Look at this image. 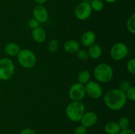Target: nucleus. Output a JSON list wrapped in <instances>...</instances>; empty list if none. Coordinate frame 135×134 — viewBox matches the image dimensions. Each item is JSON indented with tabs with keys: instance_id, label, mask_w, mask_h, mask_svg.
<instances>
[{
	"instance_id": "f257e3e1",
	"label": "nucleus",
	"mask_w": 135,
	"mask_h": 134,
	"mask_svg": "<svg viewBox=\"0 0 135 134\" xmlns=\"http://www.w3.org/2000/svg\"><path fill=\"white\" fill-rule=\"evenodd\" d=\"M127 99L125 93L119 89L108 90L104 95V102L109 109L113 110H119L126 105Z\"/></svg>"
},
{
	"instance_id": "f03ea898",
	"label": "nucleus",
	"mask_w": 135,
	"mask_h": 134,
	"mask_svg": "<svg viewBox=\"0 0 135 134\" xmlns=\"http://www.w3.org/2000/svg\"><path fill=\"white\" fill-rule=\"evenodd\" d=\"M65 112L70 120L74 122H79L85 112V106L80 101H73L67 105Z\"/></svg>"
},
{
	"instance_id": "7ed1b4c3",
	"label": "nucleus",
	"mask_w": 135,
	"mask_h": 134,
	"mask_svg": "<svg viewBox=\"0 0 135 134\" xmlns=\"http://www.w3.org/2000/svg\"><path fill=\"white\" fill-rule=\"evenodd\" d=\"M94 75L98 81L107 83L113 78V70L109 64H100L95 68Z\"/></svg>"
},
{
	"instance_id": "20e7f679",
	"label": "nucleus",
	"mask_w": 135,
	"mask_h": 134,
	"mask_svg": "<svg viewBox=\"0 0 135 134\" xmlns=\"http://www.w3.org/2000/svg\"><path fill=\"white\" fill-rule=\"evenodd\" d=\"M17 59L19 64L25 68H31L36 63V57L34 53L30 50H21L17 55Z\"/></svg>"
},
{
	"instance_id": "39448f33",
	"label": "nucleus",
	"mask_w": 135,
	"mask_h": 134,
	"mask_svg": "<svg viewBox=\"0 0 135 134\" xmlns=\"http://www.w3.org/2000/svg\"><path fill=\"white\" fill-rule=\"evenodd\" d=\"M15 71L14 63L8 58L0 59V80H8L13 76Z\"/></svg>"
},
{
	"instance_id": "423d86ee",
	"label": "nucleus",
	"mask_w": 135,
	"mask_h": 134,
	"mask_svg": "<svg viewBox=\"0 0 135 134\" xmlns=\"http://www.w3.org/2000/svg\"><path fill=\"white\" fill-rule=\"evenodd\" d=\"M129 53L128 47L125 43L118 42L112 46L110 51V55L115 60H121L126 57Z\"/></svg>"
},
{
	"instance_id": "0eeeda50",
	"label": "nucleus",
	"mask_w": 135,
	"mask_h": 134,
	"mask_svg": "<svg viewBox=\"0 0 135 134\" xmlns=\"http://www.w3.org/2000/svg\"><path fill=\"white\" fill-rule=\"evenodd\" d=\"M86 95L85 87L83 84L75 83L70 87L69 96L73 101H80Z\"/></svg>"
},
{
	"instance_id": "6e6552de",
	"label": "nucleus",
	"mask_w": 135,
	"mask_h": 134,
	"mask_svg": "<svg viewBox=\"0 0 135 134\" xmlns=\"http://www.w3.org/2000/svg\"><path fill=\"white\" fill-rule=\"evenodd\" d=\"M92 12L90 3L87 2H82L76 7L75 9V14L76 18L81 20H86L90 17Z\"/></svg>"
},
{
	"instance_id": "1a4fd4ad",
	"label": "nucleus",
	"mask_w": 135,
	"mask_h": 134,
	"mask_svg": "<svg viewBox=\"0 0 135 134\" xmlns=\"http://www.w3.org/2000/svg\"><path fill=\"white\" fill-rule=\"evenodd\" d=\"M86 94L88 95L92 99H99L102 95L103 91L101 86L97 82L94 81H89L86 84L85 86Z\"/></svg>"
},
{
	"instance_id": "9d476101",
	"label": "nucleus",
	"mask_w": 135,
	"mask_h": 134,
	"mask_svg": "<svg viewBox=\"0 0 135 134\" xmlns=\"http://www.w3.org/2000/svg\"><path fill=\"white\" fill-rule=\"evenodd\" d=\"M32 13L34 19L36 20L39 23L45 22L48 18V12L42 5H36L33 8Z\"/></svg>"
},
{
	"instance_id": "9b49d317",
	"label": "nucleus",
	"mask_w": 135,
	"mask_h": 134,
	"mask_svg": "<svg viewBox=\"0 0 135 134\" xmlns=\"http://www.w3.org/2000/svg\"><path fill=\"white\" fill-rule=\"evenodd\" d=\"M98 121V116L95 112L92 111L84 112L80 122L82 126L85 127H90L93 126Z\"/></svg>"
},
{
	"instance_id": "f8f14e48",
	"label": "nucleus",
	"mask_w": 135,
	"mask_h": 134,
	"mask_svg": "<svg viewBox=\"0 0 135 134\" xmlns=\"http://www.w3.org/2000/svg\"><path fill=\"white\" fill-rule=\"evenodd\" d=\"M96 36L94 32L92 31H86L83 34L81 37V43L84 47H89L92 45L94 44Z\"/></svg>"
},
{
	"instance_id": "ddd939ff",
	"label": "nucleus",
	"mask_w": 135,
	"mask_h": 134,
	"mask_svg": "<svg viewBox=\"0 0 135 134\" xmlns=\"http://www.w3.org/2000/svg\"><path fill=\"white\" fill-rule=\"evenodd\" d=\"M32 36L33 39L37 43H43L46 39V31L42 28L38 27L36 28L33 29Z\"/></svg>"
},
{
	"instance_id": "4468645a",
	"label": "nucleus",
	"mask_w": 135,
	"mask_h": 134,
	"mask_svg": "<svg viewBox=\"0 0 135 134\" xmlns=\"http://www.w3.org/2000/svg\"><path fill=\"white\" fill-rule=\"evenodd\" d=\"M63 47L65 51L67 53H75L80 49V44L75 39H69L64 43Z\"/></svg>"
},
{
	"instance_id": "2eb2a0df",
	"label": "nucleus",
	"mask_w": 135,
	"mask_h": 134,
	"mask_svg": "<svg viewBox=\"0 0 135 134\" xmlns=\"http://www.w3.org/2000/svg\"><path fill=\"white\" fill-rule=\"evenodd\" d=\"M88 53L89 57L93 59H96L101 56L102 53V50L101 47L99 45L93 44L89 47Z\"/></svg>"
},
{
	"instance_id": "dca6fc26",
	"label": "nucleus",
	"mask_w": 135,
	"mask_h": 134,
	"mask_svg": "<svg viewBox=\"0 0 135 134\" xmlns=\"http://www.w3.org/2000/svg\"><path fill=\"white\" fill-rule=\"evenodd\" d=\"M21 51L19 45L15 43H9L5 47V52L9 56H17Z\"/></svg>"
},
{
	"instance_id": "f3484780",
	"label": "nucleus",
	"mask_w": 135,
	"mask_h": 134,
	"mask_svg": "<svg viewBox=\"0 0 135 134\" xmlns=\"http://www.w3.org/2000/svg\"><path fill=\"white\" fill-rule=\"evenodd\" d=\"M104 130L107 134H118L121 129L117 122H109L105 124Z\"/></svg>"
},
{
	"instance_id": "a211bd4d",
	"label": "nucleus",
	"mask_w": 135,
	"mask_h": 134,
	"mask_svg": "<svg viewBox=\"0 0 135 134\" xmlns=\"http://www.w3.org/2000/svg\"><path fill=\"white\" fill-rule=\"evenodd\" d=\"M78 81L81 84H86L90 79V73L88 70H83L78 74Z\"/></svg>"
},
{
	"instance_id": "6ab92c4d",
	"label": "nucleus",
	"mask_w": 135,
	"mask_h": 134,
	"mask_svg": "<svg viewBox=\"0 0 135 134\" xmlns=\"http://www.w3.org/2000/svg\"><path fill=\"white\" fill-rule=\"evenodd\" d=\"M127 28L131 34H135V14H133L127 22Z\"/></svg>"
},
{
	"instance_id": "aec40b11",
	"label": "nucleus",
	"mask_w": 135,
	"mask_h": 134,
	"mask_svg": "<svg viewBox=\"0 0 135 134\" xmlns=\"http://www.w3.org/2000/svg\"><path fill=\"white\" fill-rule=\"evenodd\" d=\"M92 10L95 11H100L104 9V4L102 0H92L90 4Z\"/></svg>"
},
{
	"instance_id": "412c9836",
	"label": "nucleus",
	"mask_w": 135,
	"mask_h": 134,
	"mask_svg": "<svg viewBox=\"0 0 135 134\" xmlns=\"http://www.w3.org/2000/svg\"><path fill=\"white\" fill-rule=\"evenodd\" d=\"M117 123H118L119 126L121 130L128 129L129 127V126H130V122H129V118L125 116L121 117L119 120V122Z\"/></svg>"
},
{
	"instance_id": "4be33fe9",
	"label": "nucleus",
	"mask_w": 135,
	"mask_h": 134,
	"mask_svg": "<svg viewBox=\"0 0 135 134\" xmlns=\"http://www.w3.org/2000/svg\"><path fill=\"white\" fill-rule=\"evenodd\" d=\"M59 43L57 39H52L49 43L48 50L50 53H55L59 49Z\"/></svg>"
},
{
	"instance_id": "5701e85b",
	"label": "nucleus",
	"mask_w": 135,
	"mask_h": 134,
	"mask_svg": "<svg viewBox=\"0 0 135 134\" xmlns=\"http://www.w3.org/2000/svg\"><path fill=\"white\" fill-rule=\"evenodd\" d=\"M127 99H129L131 101H135V87L131 86L126 92H125Z\"/></svg>"
},
{
	"instance_id": "b1692460",
	"label": "nucleus",
	"mask_w": 135,
	"mask_h": 134,
	"mask_svg": "<svg viewBox=\"0 0 135 134\" xmlns=\"http://www.w3.org/2000/svg\"><path fill=\"white\" fill-rule=\"evenodd\" d=\"M76 53H77L78 58L81 60H86L89 57L88 51L86 50L79 49Z\"/></svg>"
},
{
	"instance_id": "393cba45",
	"label": "nucleus",
	"mask_w": 135,
	"mask_h": 134,
	"mask_svg": "<svg viewBox=\"0 0 135 134\" xmlns=\"http://www.w3.org/2000/svg\"><path fill=\"white\" fill-rule=\"evenodd\" d=\"M127 68L128 71L130 73L134 74H135V59H132L128 62L127 65Z\"/></svg>"
},
{
	"instance_id": "a878e982",
	"label": "nucleus",
	"mask_w": 135,
	"mask_h": 134,
	"mask_svg": "<svg viewBox=\"0 0 135 134\" xmlns=\"http://www.w3.org/2000/svg\"><path fill=\"white\" fill-rule=\"evenodd\" d=\"M131 87V85L130 81H127V80H125V81H123L120 84L119 89L123 91H124L125 93Z\"/></svg>"
},
{
	"instance_id": "bb28decb",
	"label": "nucleus",
	"mask_w": 135,
	"mask_h": 134,
	"mask_svg": "<svg viewBox=\"0 0 135 134\" xmlns=\"http://www.w3.org/2000/svg\"><path fill=\"white\" fill-rule=\"evenodd\" d=\"M86 127L83 126H79L75 130L74 134H86Z\"/></svg>"
},
{
	"instance_id": "cd10ccee",
	"label": "nucleus",
	"mask_w": 135,
	"mask_h": 134,
	"mask_svg": "<svg viewBox=\"0 0 135 134\" xmlns=\"http://www.w3.org/2000/svg\"><path fill=\"white\" fill-rule=\"evenodd\" d=\"M28 24H29V26H30L31 28L34 29V28H36L38 27L39 22H38L36 20H35L34 18H33V19H31L30 21H29Z\"/></svg>"
},
{
	"instance_id": "c85d7f7f",
	"label": "nucleus",
	"mask_w": 135,
	"mask_h": 134,
	"mask_svg": "<svg viewBox=\"0 0 135 134\" xmlns=\"http://www.w3.org/2000/svg\"><path fill=\"white\" fill-rule=\"evenodd\" d=\"M20 134H36L35 131L30 128H25L21 131Z\"/></svg>"
},
{
	"instance_id": "c756f323",
	"label": "nucleus",
	"mask_w": 135,
	"mask_h": 134,
	"mask_svg": "<svg viewBox=\"0 0 135 134\" xmlns=\"http://www.w3.org/2000/svg\"><path fill=\"white\" fill-rule=\"evenodd\" d=\"M118 134H135V132L133 130L128 128L126 129V130H121Z\"/></svg>"
},
{
	"instance_id": "7c9ffc66",
	"label": "nucleus",
	"mask_w": 135,
	"mask_h": 134,
	"mask_svg": "<svg viewBox=\"0 0 135 134\" xmlns=\"http://www.w3.org/2000/svg\"><path fill=\"white\" fill-rule=\"evenodd\" d=\"M34 1L38 5H42V4L45 3L47 1V0H34Z\"/></svg>"
},
{
	"instance_id": "2f4dec72",
	"label": "nucleus",
	"mask_w": 135,
	"mask_h": 134,
	"mask_svg": "<svg viewBox=\"0 0 135 134\" xmlns=\"http://www.w3.org/2000/svg\"><path fill=\"white\" fill-rule=\"evenodd\" d=\"M105 1H106V2L109 3H112L115 2V1H117V0H105Z\"/></svg>"
}]
</instances>
